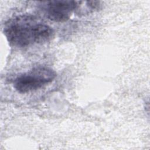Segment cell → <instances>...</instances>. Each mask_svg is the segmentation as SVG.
Segmentation results:
<instances>
[{
  "label": "cell",
  "mask_w": 150,
  "mask_h": 150,
  "mask_svg": "<svg viewBox=\"0 0 150 150\" xmlns=\"http://www.w3.org/2000/svg\"><path fill=\"white\" fill-rule=\"evenodd\" d=\"M79 2L75 1H51L47 2L46 13L47 18L54 22L67 21L71 13L77 9Z\"/></svg>",
  "instance_id": "obj_3"
},
{
  "label": "cell",
  "mask_w": 150,
  "mask_h": 150,
  "mask_svg": "<svg viewBox=\"0 0 150 150\" xmlns=\"http://www.w3.org/2000/svg\"><path fill=\"white\" fill-rule=\"evenodd\" d=\"M4 35L14 47H25L46 43L53 38L54 30L47 24L30 15H22L5 23Z\"/></svg>",
  "instance_id": "obj_1"
},
{
  "label": "cell",
  "mask_w": 150,
  "mask_h": 150,
  "mask_svg": "<svg viewBox=\"0 0 150 150\" xmlns=\"http://www.w3.org/2000/svg\"><path fill=\"white\" fill-rule=\"evenodd\" d=\"M56 77V72L49 67H35L17 77L14 80V87L20 93H28L51 83Z\"/></svg>",
  "instance_id": "obj_2"
}]
</instances>
